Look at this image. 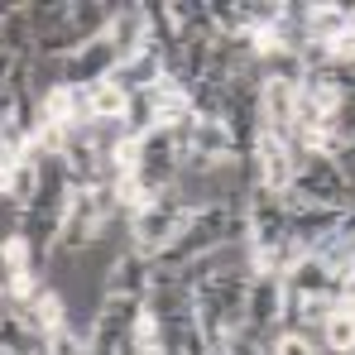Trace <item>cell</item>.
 Returning a JSON list of instances; mask_svg holds the SVG:
<instances>
[{
	"mask_svg": "<svg viewBox=\"0 0 355 355\" xmlns=\"http://www.w3.org/2000/svg\"><path fill=\"white\" fill-rule=\"evenodd\" d=\"M116 216V197H111V178L92 182V187H72L67 197V216H62V236H58V254H82L96 240L106 236Z\"/></svg>",
	"mask_w": 355,
	"mask_h": 355,
	"instance_id": "6da1fadb",
	"label": "cell"
},
{
	"mask_svg": "<svg viewBox=\"0 0 355 355\" xmlns=\"http://www.w3.org/2000/svg\"><path fill=\"white\" fill-rule=\"evenodd\" d=\"M192 207H197V202H187V197L173 187V192H164L154 207L135 211V216H130V250L144 254V259H159V254L178 240V231L187 226Z\"/></svg>",
	"mask_w": 355,
	"mask_h": 355,
	"instance_id": "7a4b0ae2",
	"label": "cell"
},
{
	"mask_svg": "<svg viewBox=\"0 0 355 355\" xmlns=\"http://www.w3.org/2000/svg\"><path fill=\"white\" fill-rule=\"evenodd\" d=\"M293 144H297V139H293ZM288 197L302 202V207H336V211H346V207L355 202V187L346 182V173H341L336 159H322V154L297 149V168H293V187H288Z\"/></svg>",
	"mask_w": 355,
	"mask_h": 355,
	"instance_id": "3957f363",
	"label": "cell"
},
{
	"mask_svg": "<svg viewBox=\"0 0 355 355\" xmlns=\"http://www.w3.org/2000/svg\"><path fill=\"white\" fill-rule=\"evenodd\" d=\"M178 135H182V178H211L221 173V168H231L236 164V139H231V125L226 120H187V125H178Z\"/></svg>",
	"mask_w": 355,
	"mask_h": 355,
	"instance_id": "277c9868",
	"label": "cell"
},
{
	"mask_svg": "<svg viewBox=\"0 0 355 355\" xmlns=\"http://www.w3.org/2000/svg\"><path fill=\"white\" fill-rule=\"evenodd\" d=\"M293 168H297V144L288 135H274V130H259L254 139V154H250V187H264V192H279L288 197L293 187Z\"/></svg>",
	"mask_w": 355,
	"mask_h": 355,
	"instance_id": "5b68a950",
	"label": "cell"
},
{
	"mask_svg": "<svg viewBox=\"0 0 355 355\" xmlns=\"http://www.w3.org/2000/svg\"><path fill=\"white\" fill-rule=\"evenodd\" d=\"M245 211H250L245 254L250 250H274L279 240H288V197L264 192V187H245Z\"/></svg>",
	"mask_w": 355,
	"mask_h": 355,
	"instance_id": "8992f818",
	"label": "cell"
},
{
	"mask_svg": "<svg viewBox=\"0 0 355 355\" xmlns=\"http://www.w3.org/2000/svg\"><path fill=\"white\" fill-rule=\"evenodd\" d=\"M106 149H111V144H101V130H96V125L72 130V135H67V144H62V154H58L67 182H72V187L106 182V178H101V168H106Z\"/></svg>",
	"mask_w": 355,
	"mask_h": 355,
	"instance_id": "52a82bcc",
	"label": "cell"
},
{
	"mask_svg": "<svg viewBox=\"0 0 355 355\" xmlns=\"http://www.w3.org/2000/svg\"><path fill=\"white\" fill-rule=\"evenodd\" d=\"M284 279H250V297H245V331L269 346L284 331Z\"/></svg>",
	"mask_w": 355,
	"mask_h": 355,
	"instance_id": "ba28073f",
	"label": "cell"
},
{
	"mask_svg": "<svg viewBox=\"0 0 355 355\" xmlns=\"http://www.w3.org/2000/svg\"><path fill=\"white\" fill-rule=\"evenodd\" d=\"M120 67V53L116 44L101 34V39H87L72 58L58 62V77L53 82H67V87H96V82H106V77H116Z\"/></svg>",
	"mask_w": 355,
	"mask_h": 355,
	"instance_id": "9c48e42d",
	"label": "cell"
},
{
	"mask_svg": "<svg viewBox=\"0 0 355 355\" xmlns=\"http://www.w3.org/2000/svg\"><path fill=\"white\" fill-rule=\"evenodd\" d=\"M154 293V259L135 254L130 245L120 250L106 269V284H101V297H125V302H149Z\"/></svg>",
	"mask_w": 355,
	"mask_h": 355,
	"instance_id": "30bf717a",
	"label": "cell"
},
{
	"mask_svg": "<svg viewBox=\"0 0 355 355\" xmlns=\"http://www.w3.org/2000/svg\"><path fill=\"white\" fill-rule=\"evenodd\" d=\"M297 92H302V87L284 82V77H259V82H254V96H259V120H264V130H274V135H288V139H293Z\"/></svg>",
	"mask_w": 355,
	"mask_h": 355,
	"instance_id": "8fae6325",
	"label": "cell"
},
{
	"mask_svg": "<svg viewBox=\"0 0 355 355\" xmlns=\"http://www.w3.org/2000/svg\"><path fill=\"white\" fill-rule=\"evenodd\" d=\"M39 341H49V336H58L62 327H67V302H62V293L58 288H44L39 284V293L29 297V302H19V307H10Z\"/></svg>",
	"mask_w": 355,
	"mask_h": 355,
	"instance_id": "7c38bea8",
	"label": "cell"
},
{
	"mask_svg": "<svg viewBox=\"0 0 355 355\" xmlns=\"http://www.w3.org/2000/svg\"><path fill=\"white\" fill-rule=\"evenodd\" d=\"M164 77H168V53H164L159 44H144L139 53H130V58L116 67V82L130 96H135V92H154Z\"/></svg>",
	"mask_w": 355,
	"mask_h": 355,
	"instance_id": "4fadbf2b",
	"label": "cell"
},
{
	"mask_svg": "<svg viewBox=\"0 0 355 355\" xmlns=\"http://www.w3.org/2000/svg\"><path fill=\"white\" fill-rule=\"evenodd\" d=\"M336 279H341L336 269H327L317 254H307V259H297L293 269L284 274V293L293 302L297 297H336Z\"/></svg>",
	"mask_w": 355,
	"mask_h": 355,
	"instance_id": "5bb4252c",
	"label": "cell"
},
{
	"mask_svg": "<svg viewBox=\"0 0 355 355\" xmlns=\"http://www.w3.org/2000/svg\"><path fill=\"white\" fill-rule=\"evenodd\" d=\"M106 39L116 44L120 62L130 58V53H139V49L149 44V24H144V5H116V19H111V29H106Z\"/></svg>",
	"mask_w": 355,
	"mask_h": 355,
	"instance_id": "9a60e30c",
	"label": "cell"
},
{
	"mask_svg": "<svg viewBox=\"0 0 355 355\" xmlns=\"http://www.w3.org/2000/svg\"><path fill=\"white\" fill-rule=\"evenodd\" d=\"M87 92H92V120H96V130H120L125 106H130V92L120 87L116 77H106V82H96Z\"/></svg>",
	"mask_w": 355,
	"mask_h": 355,
	"instance_id": "2e32d148",
	"label": "cell"
},
{
	"mask_svg": "<svg viewBox=\"0 0 355 355\" xmlns=\"http://www.w3.org/2000/svg\"><path fill=\"white\" fill-rule=\"evenodd\" d=\"M317 341H322V351H327V355H355V307H351V302H341V307L322 322Z\"/></svg>",
	"mask_w": 355,
	"mask_h": 355,
	"instance_id": "e0dca14e",
	"label": "cell"
},
{
	"mask_svg": "<svg viewBox=\"0 0 355 355\" xmlns=\"http://www.w3.org/2000/svg\"><path fill=\"white\" fill-rule=\"evenodd\" d=\"M111 197H116V211L125 216H135V211H144V207H154L164 192H154L149 182L139 173H125V178H111Z\"/></svg>",
	"mask_w": 355,
	"mask_h": 355,
	"instance_id": "ac0fdd59",
	"label": "cell"
},
{
	"mask_svg": "<svg viewBox=\"0 0 355 355\" xmlns=\"http://www.w3.org/2000/svg\"><path fill=\"white\" fill-rule=\"evenodd\" d=\"M67 19H72V29H77L82 39H101V34L111 29V19H116V5H101V0H72Z\"/></svg>",
	"mask_w": 355,
	"mask_h": 355,
	"instance_id": "d6986e66",
	"label": "cell"
},
{
	"mask_svg": "<svg viewBox=\"0 0 355 355\" xmlns=\"http://www.w3.org/2000/svg\"><path fill=\"white\" fill-rule=\"evenodd\" d=\"M34 62V53H19V49H0V120L10 116V101H15V87L24 77V67Z\"/></svg>",
	"mask_w": 355,
	"mask_h": 355,
	"instance_id": "ffe728a7",
	"label": "cell"
},
{
	"mask_svg": "<svg viewBox=\"0 0 355 355\" xmlns=\"http://www.w3.org/2000/svg\"><path fill=\"white\" fill-rule=\"evenodd\" d=\"M130 346L135 351H164V327H159V312L144 302L139 307V317H135V327H130Z\"/></svg>",
	"mask_w": 355,
	"mask_h": 355,
	"instance_id": "44dd1931",
	"label": "cell"
},
{
	"mask_svg": "<svg viewBox=\"0 0 355 355\" xmlns=\"http://www.w3.org/2000/svg\"><path fill=\"white\" fill-rule=\"evenodd\" d=\"M269 355H327L322 351V341L317 336H307V331H293V327H284L274 341H269Z\"/></svg>",
	"mask_w": 355,
	"mask_h": 355,
	"instance_id": "7402d4cb",
	"label": "cell"
},
{
	"mask_svg": "<svg viewBox=\"0 0 355 355\" xmlns=\"http://www.w3.org/2000/svg\"><path fill=\"white\" fill-rule=\"evenodd\" d=\"M49 355H92V341H87V331L62 327L58 336H49Z\"/></svg>",
	"mask_w": 355,
	"mask_h": 355,
	"instance_id": "603a6c76",
	"label": "cell"
},
{
	"mask_svg": "<svg viewBox=\"0 0 355 355\" xmlns=\"http://www.w3.org/2000/svg\"><path fill=\"white\" fill-rule=\"evenodd\" d=\"M346 279H351V288H355V254H351V264H346Z\"/></svg>",
	"mask_w": 355,
	"mask_h": 355,
	"instance_id": "cb8c5ba5",
	"label": "cell"
},
{
	"mask_svg": "<svg viewBox=\"0 0 355 355\" xmlns=\"http://www.w3.org/2000/svg\"><path fill=\"white\" fill-rule=\"evenodd\" d=\"M135 355H168V351H135Z\"/></svg>",
	"mask_w": 355,
	"mask_h": 355,
	"instance_id": "d4e9b609",
	"label": "cell"
},
{
	"mask_svg": "<svg viewBox=\"0 0 355 355\" xmlns=\"http://www.w3.org/2000/svg\"><path fill=\"white\" fill-rule=\"evenodd\" d=\"M0 327H5V307H0Z\"/></svg>",
	"mask_w": 355,
	"mask_h": 355,
	"instance_id": "484cf974",
	"label": "cell"
}]
</instances>
